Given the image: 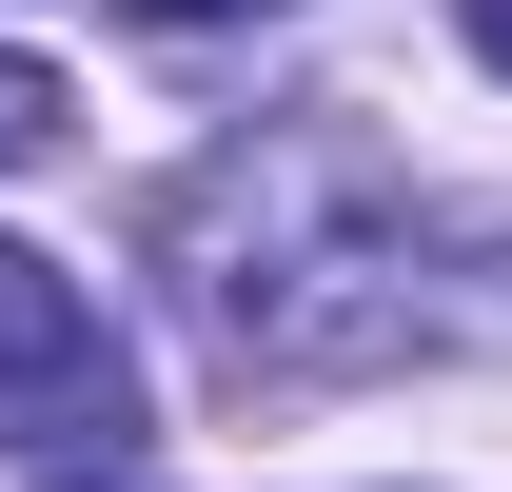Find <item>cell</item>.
<instances>
[{
  "mask_svg": "<svg viewBox=\"0 0 512 492\" xmlns=\"http://www.w3.org/2000/svg\"><path fill=\"white\" fill-rule=\"evenodd\" d=\"M0 394L119 433V335H99V296H79L60 256H20V237H0Z\"/></svg>",
  "mask_w": 512,
  "mask_h": 492,
  "instance_id": "cell-1",
  "label": "cell"
},
{
  "mask_svg": "<svg viewBox=\"0 0 512 492\" xmlns=\"http://www.w3.org/2000/svg\"><path fill=\"white\" fill-rule=\"evenodd\" d=\"M60 119H79L60 79H40V60H0V178H20V158H60Z\"/></svg>",
  "mask_w": 512,
  "mask_h": 492,
  "instance_id": "cell-2",
  "label": "cell"
},
{
  "mask_svg": "<svg viewBox=\"0 0 512 492\" xmlns=\"http://www.w3.org/2000/svg\"><path fill=\"white\" fill-rule=\"evenodd\" d=\"M453 20H473V60H493V79H512V0H453Z\"/></svg>",
  "mask_w": 512,
  "mask_h": 492,
  "instance_id": "cell-3",
  "label": "cell"
},
{
  "mask_svg": "<svg viewBox=\"0 0 512 492\" xmlns=\"http://www.w3.org/2000/svg\"><path fill=\"white\" fill-rule=\"evenodd\" d=\"M119 20H256V0H119Z\"/></svg>",
  "mask_w": 512,
  "mask_h": 492,
  "instance_id": "cell-4",
  "label": "cell"
},
{
  "mask_svg": "<svg viewBox=\"0 0 512 492\" xmlns=\"http://www.w3.org/2000/svg\"><path fill=\"white\" fill-rule=\"evenodd\" d=\"M60 492H119V473H60Z\"/></svg>",
  "mask_w": 512,
  "mask_h": 492,
  "instance_id": "cell-5",
  "label": "cell"
}]
</instances>
